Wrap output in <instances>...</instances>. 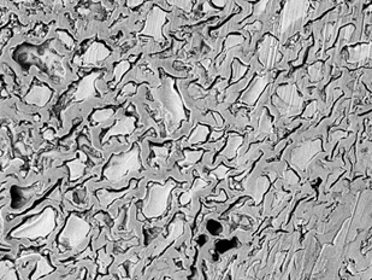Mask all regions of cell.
Here are the masks:
<instances>
[{
    "instance_id": "obj_1",
    "label": "cell",
    "mask_w": 372,
    "mask_h": 280,
    "mask_svg": "<svg viewBox=\"0 0 372 280\" xmlns=\"http://www.w3.org/2000/svg\"><path fill=\"white\" fill-rule=\"evenodd\" d=\"M55 227V218H53V212L47 209L43 215L39 216L37 220L31 222L30 225L25 226L24 230L18 231L17 235H22V237L28 238H37L43 237V235H47Z\"/></svg>"
},
{
    "instance_id": "obj_2",
    "label": "cell",
    "mask_w": 372,
    "mask_h": 280,
    "mask_svg": "<svg viewBox=\"0 0 372 280\" xmlns=\"http://www.w3.org/2000/svg\"><path fill=\"white\" fill-rule=\"evenodd\" d=\"M109 56V51H107L105 47L100 46V45H94L92 49L88 50V52L86 53L85 56V62L86 64H94L95 62H99V60H103Z\"/></svg>"
},
{
    "instance_id": "obj_3",
    "label": "cell",
    "mask_w": 372,
    "mask_h": 280,
    "mask_svg": "<svg viewBox=\"0 0 372 280\" xmlns=\"http://www.w3.org/2000/svg\"><path fill=\"white\" fill-rule=\"evenodd\" d=\"M95 78H97V75H90L81 82L77 92H76V99H85V98L93 94Z\"/></svg>"
}]
</instances>
